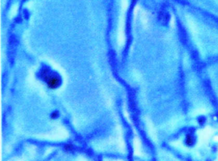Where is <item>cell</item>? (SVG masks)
<instances>
[{
    "label": "cell",
    "mask_w": 218,
    "mask_h": 161,
    "mask_svg": "<svg viewBox=\"0 0 218 161\" xmlns=\"http://www.w3.org/2000/svg\"><path fill=\"white\" fill-rule=\"evenodd\" d=\"M41 76L50 89H55L60 85L61 79L54 73H51L49 70L45 69L41 72Z\"/></svg>",
    "instance_id": "cell-1"
},
{
    "label": "cell",
    "mask_w": 218,
    "mask_h": 161,
    "mask_svg": "<svg viewBox=\"0 0 218 161\" xmlns=\"http://www.w3.org/2000/svg\"><path fill=\"white\" fill-rule=\"evenodd\" d=\"M193 138L191 136L188 135L186 137V144L189 146H191L193 145Z\"/></svg>",
    "instance_id": "cell-2"
},
{
    "label": "cell",
    "mask_w": 218,
    "mask_h": 161,
    "mask_svg": "<svg viewBox=\"0 0 218 161\" xmlns=\"http://www.w3.org/2000/svg\"><path fill=\"white\" fill-rule=\"evenodd\" d=\"M57 113H53V114H52V118H56V117H57Z\"/></svg>",
    "instance_id": "cell-3"
}]
</instances>
